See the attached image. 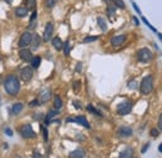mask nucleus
<instances>
[{"instance_id": "nucleus-7", "label": "nucleus", "mask_w": 162, "mask_h": 158, "mask_svg": "<svg viewBox=\"0 0 162 158\" xmlns=\"http://www.w3.org/2000/svg\"><path fill=\"white\" fill-rule=\"evenodd\" d=\"M31 40H33V34L30 31H25L21 36H20V40H19V46L20 47H26L28 45L31 44Z\"/></svg>"}, {"instance_id": "nucleus-46", "label": "nucleus", "mask_w": 162, "mask_h": 158, "mask_svg": "<svg viewBox=\"0 0 162 158\" xmlns=\"http://www.w3.org/2000/svg\"><path fill=\"white\" fill-rule=\"evenodd\" d=\"M134 21H135V24H139V20L136 17H134Z\"/></svg>"}, {"instance_id": "nucleus-22", "label": "nucleus", "mask_w": 162, "mask_h": 158, "mask_svg": "<svg viewBox=\"0 0 162 158\" xmlns=\"http://www.w3.org/2000/svg\"><path fill=\"white\" fill-rule=\"evenodd\" d=\"M63 107V100L59 97V96H55L54 97V108L56 111H60V108Z\"/></svg>"}, {"instance_id": "nucleus-18", "label": "nucleus", "mask_w": 162, "mask_h": 158, "mask_svg": "<svg viewBox=\"0 0 162 158\" xmlns=\"http://www.w3.org/2000/svg\"><path fill=\"white\" fill-rule=\"evenodd\" d=\"M51 44H53V46H54L56 50H61V49H63V45H64L63 41H61V39H60L59 36L51 39Z\"/></svg>"}, {"instance_id": "nucleus-39", "label": "nucleus", "mask_w": 162, "mask_h": 158, "mask_svg": "<svg viewBox=\"0 0 162 158\" xmlns=\"http://www.w3.org/2000/svg\"><path fill=\"white\" fill-rule=\"evenodd\" d=\"M79 87H80V84L79 82H74V91H79Z\"/></svg>"}, {"instance_id": "nucleus-48", "label": "nucleus", "mask_w": 162, "mask_h": 158, "mask_svg": "<svg viewBox=\"0 0 162 158\" xmlns=\"http://www.w3.org/2000/svg\"><path fill=\"white\" fill-rule=\"evenodd\" d=\"M16 158H20V157H16Z\"/></svg>"}, {"instance_id": "nucleus-13", "label": "nucleus", "mask_w": 162, "mask_h": 158, "mask_svg": "<svg viewBox=\"0 0 162 158\" xmlns=\"http://www.w3.org/2000/svg\"><path fill=\"white\" fill-rule=\"evenodd\" d=\"M131 135H132V128L126 127V126L120 127V130H119V136L120 137H130Z\"/></svg>"}, {"instance_id": "nucleus-38", "label": "nucleus", "mask_w": 162, "mask_h": 158, "mask_svg": "<svg viewBox=\"0 0 162 158\" xmlns=\"http://www.w3.org/2000/svg\"><path fill=\"white\" fill-rule=\"evenodd\" d=\"M159 128H160V131H162V113L159 117Z\"/></svg>"}, {"instance_id": "nucleus-19", "label": "nucleus", "mask_w": 162, "mask_h": 158, "mask_svg": "<svg viewBox=\"0 0 162 158\" xmlns=\"http://www.w3.org/2000/svg\"><path fill=\"white\" fill-rule=\"evenodd\" d=\"M56 115H59V111H56V110H51V111H49V112H48V115L45 116V123H46V125H49V123L51 122V120H53Z\"/></svg>"}, {"instance_id": "nucleus-33", "label": "nucleus", "mask_w": 162, "mask_h": 158, "mask_svg": "<svg viewBox=\"0 0 162 158\" xmlns=\"http://www.w3.org/2000/svg\"><path fill=\"white\" fill-rule=\"evenodd\" d=\"M142 20H144V22H145V24H146V25H147V26H149V27H150V29H151L152 31H156V29H155V27H154L152 25H150V22H149V21H147V20L145 19V17H142Z\"/></svg>"}, {"instance_id": "nucleus-10", "label": "nucleus", "mask_w": 162, "mask_h": 158, "mask_svg": "<svg viewBox=\"0 0 162 158\" xmlns=\"http://www.w3.org/2000/svg\"><path fill=\"white\" fill-rule=\"evenodd\" d=\"M51 97V90L50 89H44L40 93H39V97H38V103H45L50 100Z\"/></svg>"}, {"instance_id": "nucleus-35", "label": "nucleus", "mask_w": 162, "mask_h": 158, "mask_svg": "<svg viewBox=\"0 0 162 158\" xmlns=\"http://www.w3.org/2000/svg\"><path fill=\"white\" fill-rule=\"evenodd\" d=\"M4 132H5V135H8V136H13V131H11L9 127H5V128H4Z\"/></svg>"}, {"instance_id": "nucleus-12", "label": "nucleus", "mask_w": 162, "mask_h": 158, "mask_svg": "<svg viewBox=\"0 0 162 158\" xmlns=\"http://www.w3.org/2000/svg\"><path fill=\"white\" fill-rule=\"evenodd\" d=\"M19 56H20V59H21L23 61H29V62H30V61L33 60V57H34V56H33V52H31L29 49H25V47L19 51Z\"/></svg>"}, {"instance_id": "nucleus-32", "label": "nucleus", "mask_w": 162, "mask_h": 158, "mask_svg": "<svg viewBox=\"0 0 162 158\" xmlns=\"http://www.w3.org/2000/svg\"><path fill=\"white\" fill-rule=\"evenodd\" d=\"M127 86H129V89H131V90H135L136 89V80H131L129 84H127Z\"/></svg>"}, {"instance_id": "nucleus-27", "label": "nucleus", "mask_w": 162, "mask_h": 158, "mask_svg": "<svg viewBox=\"0 0 162 158\" xmlns=\"http://www.w3.org/2000/svg\"><path fill=\"white\" fill-rule=\"evenodd\" d=\"M115 11H116V6L115 5H109L107 6V15L109 16H112Z\"/></svg>"}, {"instance_id": "nucleus-1", "label": "nucleus", "mask_w": 162, "mask_h": 158, "mask_svg": "<svg viewBox=\"0 0 162 158\" xmlns=\"http://www.w3.org/2000/svg\"><path fill=\"white\" fill-rule=\"evenodd\" d=\"M4 87H5V91L10 96H16L20 91V82L16 79V76L9 75L4 81Z\"/></svg>"}, {"instance_id": "nucleus-36", "label": "nucleus", "mask_w": 162, "mask_h": 158, "mask_svg": "<svg viewBox=\"0 0 162 158\" xmlns=\"http://www.w3.org/2000/svg\"><path fill=\"white\" fill-rule=\"evenodd\" d=\"M55 2H56V0H48V1H46V5H48L49 7H53V6L55 5Z\"/></svg>"}, {"instance_id": "nucleus-47", "label": "nucleus", "mask_w": 162, "mask_h": 158, "mask_svg": "<svg viewBox=\"0 0 162 158\" xmlns=\"http://www.w3.org/2000/svg\"><path fill=\"white\" fill-rule=\"evenodd\" d=\"M5 1H6L8 4H11V1H13V0H5Z\"/></svg>"}, {"instance_id": "nucleus-11", "label": "nucleus", "mask_w": 162, "mask_h": 158, "mask_svg": "<svg viewBox=\"0 0 162 158\" xmlns=\"http://www.w3.org/2000/svg\"><path fill=\"white\" fill-rule=\"evenodd\" d=\"M126 40V35H115L111 37V45L114 47H119L121 46Z\"/></svg>"}, {"instance_id": "nucleus-25", "label": "nucleus", "mask_w": 162, "mask_h": 158, "mask_svg": "<svg viewBox=\"0 0 162 158\" xmlns=\"http://www.w3.org/2000/svg\"><path fill=\"white\" fill-rule=\"evenodd\" d=\"M36 6V0H26V9L28 10H34Z\"/></svg>"}, {"instance_id": "nucleus-20", "label": "nucleus", "mask_w": 162, "mask_h": 158, "mask_svg": "<svg viewBox=\"0 0 162 158\" xmlns=\"http://www.w3.org/2000/svg\"><path fill=\"white\" fill-rule=\"evenodd\" d=\"M11 108H13L11 111H13V113H14V115H19V113L23 111L24 105H23L21 102H16V103H14V105H13V107H11Z\"/></svg>"}, {"instance_id": "nucleus-9", "label": "nucleus", "mask_w": 162, "mask_h": 158, "mask_svg": "<svg viewBox=\"0 0 162 158\" xmlns=\"http://www.w3.org/2000/svg\"><path fill=\"white\" fill-rule=\"evenodd\" d=\"M53 32H54V25L53 22H48L45 25V30H44V34H43V40L44 41H49L53 39Z\"/></svg>"}, {"instance_id": "nucleus-41", "label": "nucleus", "mask_w": 162, "mask_h": 158, "mask_svg": "<svg viewBox=\"0 0 162 158\" xmlns=\"http://www.w3.org/2000/svg\"><path fill=\"white\" fill-rule=\"evenodd\" d=\"M74 106L76 107V108H79L80 110L81 108V105H80V102H78V101H74Z\"/></svg>"}, {"instance_id": "nucleus-24", "label": "nucleus", "mask_w": 162, "mask_h": 158, "mask_svg": "<svg viewBox=\"0 0 162 158\" xmlns=\"http://www.w3.org/2000/svg\"><path fill=\"white\" fill-rule=\"evenodd\" d=\"M86 110L89 111V112H91V113H94V115H96V116H100V117H102V113L99 111V110H96L92 105H87V107H86Z\"/></svg>"}, {"instance_id": "nucleus-23", "label": "nucleus", "mask_w": 162, "mask_h": 158, "mask_svg": "<svg viewBox=\"0 0 162 158\" xmlns=\"http://www.w3.org/2000/svg\"><path fill=\"white\" fill-rule=\"evenodd\" d=\"M30 62H31V67L33 69H38L40 66V64H41V57L40 56H35V57H33V60Z\"/></svg>"}, {"instance_id": "nucleus-43", "label": "nucleus", "mask_w": 162, "mask_h": 158, "mask_svg": "<svg viewBox=\"0 0 162 158\" xmlns=\"http://www.w3.org/2000/svg\"><path fill=\"white\" fill-rule=\"evenodd\" d=\"M132 5H134V7H135V10H136V11H137V12H139V14H140V12H141V11H140V9H139V6H137V5H136V4H135V2H132Z\"/></svg>"}, {"instance_id": "nucleus-5", "label": "nucleus", "mask_w": 162, "mask_h": 158, "mask_svg": "<svg viewBox=\"0 0 162 158\" xmlns=\"http://www.w3.org/2000/svg\"><path fill=\"white\" fill-rule=\"evenodd\" d=\"M20 135H21V137L25 138V140H33V138L36 137V133L34 132V130H33V127H31L30 125L23 126L21 130H20Z\"/></svg>"}, {"instance_id": "nucleus-21", "label": "nucleus", "mask_w": 162, "mask_h": 158, "mask_svg": "<svg viewBox=\"0 0 162 158\" xmlns=\"http://www.w3.org/2000/svg\"><path fill=\"white\" fill-rule=\"evenodd\" d=\"M97 24H99V26H100V29H101L102 31H106V30H107V22H106V20H105L104 17L99 16V17H97Z\"/></svg>"}, {"instance_id": "nucleus-42", "label": "nucleus", "mask_w": 162, "mask_h": 158, "mask_svg": "<svg viewBox=\"0 0 162 158\" xmlns=\"http://www.w3.org/2000/svg\"><path fill=\"white\" fill-rule=\"evenodd\" d=\"M81 66H82L81 62H79V64L76 65V72H81Z\"/></svg>"}, {"instance_id": "nucleus-3", "label": "nucleus", "mask_w": 162, "mask_h": 158, "mask_svg": "<svg viewBox=\"0 0 162 158\" xmlns=\"http://www.w3.org/2000/svg\"><path fill=\"white\" fill-rule=\"evenodd\" d=\"M154 59V55L152 52L147 49V47H144V49H140L139 52H137V60L142 64H147L150 62L151 60Z\"/></svg>"}, {"instance_id": "nucleus-37", "label": "nucleus", "mask_w": 162, "mask_h": 158, "mask_svg": "<svg viewBox=\"0 0 162 158\" xmlns=\"http://www.w3.org/2000/svg\"><path fill=\"white\" fill-rule=\"evenodd\" d=\"M33 158H44V157H43V155L39 153V152H34V153H33Z\"/></svg>"}, {"instance_id": "nucleus-2", "label": "nucleus", "mask_w": 162, "mask_h": 158, "mask_svg": "<svg viewBox=\"0 0 162 158\" xmlns=\"http://www.w3.org/2000/svg\"><path fill=\"white\" fill-rule=\"evenodd\" d=\"M154 90V80H152V76H145L140 84V92L142 95H149Z\"/></svg>"}, {"instance_id": "nucleus-45", "label": "nucleus", "mask_w": 162, "mask_h": 158, "mask_svg": "<svg viewBox=\"0 0 162 158\" xmlns=\"http://www.w3.org/2000/svg\"><path fill=\"white\" fill-rule=\"evenodd\" d=\"M157 36L161 39V41H162V34H160V32H157Z\"/></svg>"}, {"instance_id": "nucleus-4", "label": "nucleus", "mask_w": 162, "mask_h": 158, "mask_svg": "<svg viewBox=\"0 0 162 158\" xmlns=\"http://www.w3.org/2000/svg\"><path fill=\"white\" fill-rule=\"evenodd\" d=\"M131 111H132V102H130V101H124V102L119 103V106H117V113L121 116L129 115Z\"/></svg>"}, {"instance_id": "nucleus-34", "label": "nucleus", "mask_w": 162, "mask_h": 158, "mask_svg": "<svg viewBox=\"0 0 162 158\" xmlns=\"http://www.w3.org/2000/svg\"><path fill=\"white\" fill-rule=\"evenodd\" d=\"M159 133H160V131H159L157 128H154V130H151V136H152V137H156V136H159Z\"/></svg>"}, {"instance_id": "nucleus-26", "label": "nucleus", "mask_w": 162, "mask_h": 158, "mask_svg": "<svg viewBox=\"0 0 162 158\" xmlns=\"http://www.w3.org/2000/svg\"><path fill=\"white\" fill-rule=\"evenodd\" d=\"M112 4L116 6V7H120V9H125V2L124 0H111Z\"/></svg>"}, {"instance_id": "nucleus-8", "label": "nucleus", "mask_w": 162, "mask_h": 158, "mask_svg": "<svg viewBox=\"0 0 162 158\" xmlns=\"http://www.w3.org/2000/svg\"><path fill=\"white\" fill-rule=\"evenodd\" d=\"M66 122H75V123H79V125L86 127V128H90V123H89V121L84 116H75V117L71 116V117H68Z\"/></svg>"}, {"instance_id": "nucleus-40", "label": "nucleus", "mask_w": 162, "mask_h": 158, "mask_svg": "<svg viewBox=\"0 0 162 158\" xmlns=\"http://www.w3.org/2000/svg\"><path fill=\"white\" fill-rule=\"evenodd\" d=\"M149 147H150V143H146V145L144 146V148L141 150V152H142V153H145V152L147 151V148H149Z\"/></svg>"}, {"instance_id": "nucleus-17", "label": "nucleus", "mask_w": 162, "mask_h": 158, "mask_svg": "<svg viewBox=\"0 0 162 158\" xmlns=\"http://www.w3.org/2000/svg\"><path fill=\"white\" fill-rule=\"evenodd\" d=\"M15 15L18 17H24V16L28 15V9L24 7V6H19V7L15 9Z\"/></svg>"}, {"instance_id": "nucleus-16", "label": "nucleus", "mask_w": 162, "mask_h": 158, "mask_svg": "<svg viewBox=\"0 0 162 158\" xmlns=\"http://www.w3.org/2000/svg\"><path fill=\"white\" fill-rule=\"evenodd\" d=\"M40 44H41L40 36H39L38 34L33 35V40H31V47H33V50H36V49L40 46Z\"/></svg>"}, {"instance_id": "nucleus-29", "label": "nucleus", "mask_w": 162, "mask_h": 158, "mask_svg": "<svg viewBox=\"0 0 162 158\" xmlns=\"http://www.w3.org/2000/svg\"><path fill=\"white\" fill-rule=\"evenodd\" d=\"M63 49H64V54L68 56V55L70 54V44H69V41H66V42L63 45Z\"/></svg>"}, {"instance_id": "nucleus-31", "label": "nucleus", "mask_w": 162, "mask_h": 158, "mask_svg": "<svg viewBox=\"0 0 162 158\" xmlns=\"http://www.w3.org/2000/svg\"><path fill=\"white\" fill-rule=\"evenodd\" d=\"M97 39H99L97 35H96V36H87V37L84 39V42H92V41H96Z\"/></svg>"}, {"instance_id": "nucleus-44", "label": "nucleus", "mask_w": 162, "mask_h": 158, "mask_svg": "<svg viewBox=\"0 0 162 158\" xmlns=\"http://www.w3.org/2000/svg\"><path fill=\"white\" fill-rule=\"evenodd\" d=\"M159 151H160V152L162 153V143L160 145V146H159Z\"/></svg>"}, {"instance_id": "nucleus-15", "label": "nucleus", "mask_w": 162, "mask_h": 158, "mask_svg": "<svg viewBox=\"0 0 162 158\" xmlns=\"http://www.w3.org/2000/svg\"><path fill=\"white\" fill-rule=\"evenodd\" d=\"M132 157H134V150L130 148V147L125 148V150L120 153V156H119V158H132Z\"/></svg>"}, {"instance_id": "nucleus-6", "label": "nucleus", "mask_w": 162, "mask_h": 158, "mask_svg": "<svg viewBox=\"0 0 162 158\" xmlns=\"http://www.w3.org/2000/svg\"><path fill=\"white\" fill-rule=\"evenodd\" d=\"M33 75H34V69L31 66H24L20 70V79L25 82H29L33 79Z\"/></svg>"}, {"instance_id": "nucleus-14", "label": "nucleus", "mask_w": 162, "mask_h": 158, "mask_svg": "<svg viewBox=\"0 0 162 158\" xmlns=\"http://www.w3.org/2000/svg\"><path fill=\"white\" fill-rule=\"evenodd\" d=\"M85 157V151L82 148H76L75 151L69 153V158H84Z\"/></svg>"}, {"instance_id": "nucleus-49", "label": "nucleus", "mask_w": 162, "mask_h": 158, "mask_svg": "<svg viewBox=\"0 0 162 158\" xmlns=\"http://www.w3.org/2000/svg\"><path fill=\"white\" fill-rule=\"evenodd\" d=\"M132 158H134V157H132Z\"/></svg>"}, {"instance_id": "nucleus-30", "label": "nucleus", "mask_w": 162, "mask_h": 158, "mask_svg": "<svg viewBox=\"0 0 162 158\" xmlns=\"http://www.w3.org/2000/svg\"><path fill=\"white\" fill-rule=\"evenodd\" d=\"M41 131H43V136H44V141L48 142L49 140V135H48V128L45 126H41Z\"/></svg>"}, {"instance_id": "nucleus-28", "label": "nucleus", "mask_w": 162, "mask_h": 158, "mask_svg": "<svg viewBox=\"0 0 162 158\" xmlns=\"http://www.w3.org/2000/svg\"><path fill=\"white\" fill-rule=\"evenodd\" d=\"M36 15H38V14H36V10H34V11H33V14H31V17H30V25H29L30 27H33V26H34L35 20H36Z\"/></svg>"}]
</instances>
